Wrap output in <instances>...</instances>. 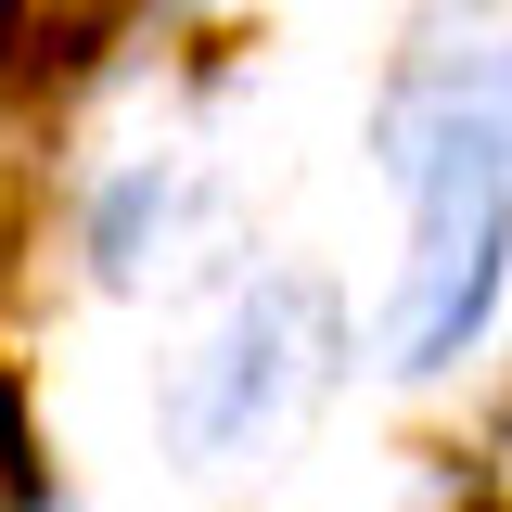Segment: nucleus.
<instances>
[{
    "instance_id": "1",
    "label": "nucleus",
    "mask_w": 512,
    "mask_h": 512,
    "mask_svg": "<svg viewBox=\"0 0 512 512\" xmlns=\"http://www.w3.org/2000/svg\"><path fill=\"white\" fill-rule=\"evenodd\" d=\"M320 372H333V295L282 269V282H256V295H231V308L205 320V346L154 397V436H167L180 474H231V461H256V448L295 423V397Z\"/></svg>"
},
{
    "instance_id": "5",
    "label": "nucleus",
    "mask_w": 512,
    "mask_h": 512,
    "mask_svg": "<svg viewBox=\"0 0 512 512\" xmlns=\"http://www.w3.org/2000/svg\"><path fill=\"white\" fill-rule=\"evenodd\" d=\"M13 512H64V500H52V487H13Z\"/></svg>"
},
{
    "instance_id": "3",
    "label": "nucleus",
    "mask_w": 512,
    "mask_h": 512,
    "mask_svg": "<svg viewBox=\"0 0 512 512\" xmlns=\"http://www.w3.org/2000/svg\"><path fill=\"white\" fill-rule=\"evenodd\" d=\"M500 269H512V180H487V167L423 180L410 192V269H397V308H384V372L397 384L448 372L500 308Z\"/></svg>"
},
{
    "instance_id": "2",
    "label": "nucleus",
    "mask_w": 512,
    "mask_h": 512,
    "mask_svg": "<svg viewBox=\"0 0 512 512\" xmlns=\"http://www.w3.org/2000/svg\"><path fill=\"white\" fill-rule=\"evenodd\" d=\"M372 154H384L397 192L461 180V167L512 180V13H474L461 0V39L448 26L410 39V64H397V90L372 116Z\"/></svg>"
},
{
    "instance_id": "4",
    "label": "nucleus",
    "mask_w": 512,
    "mask_h": 512,
    "mask_svg": "<svg viewBox=\"0 0 512 512\" xmlns=\"http://www.w3.org/2000/svg\"><path fill=\"white\" fill-rule=\"evenodd\" d=\"M180 218H192V180L167 154L116 167V180L90 192V231H77V244H90V282H103V295H141V282L180 256Z\"/></svg>"
}]
</instances>
